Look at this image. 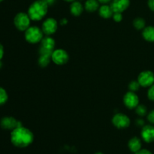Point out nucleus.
I'll list each match as a JSON object with an SVG mask.
<instances>
[{
  "label": "nucleus",
  "instance_id": "28",
  "mask_svg": "<svg viewBox=\"0 0 154 154\" xmlns=\"http://www.w3.org/2000/svg\"><path fill=\"white\" fill-rule=\"evenodd\" d=\"M147 5H148L149 8L151 11H154V0H148Z\"/></svg>",
  "mask_w": 154,
  "mask_h": 154
},
{
  "label": "nucleus",
  "instance_id": "27",
  "mask_svg": "<svg viewBox=\"0 0 154 154\" xmlns=\"http://www.w3.org/2000/svg\"><path fill=\"white\" fill-rule=\"evenodd\" d=\"M135 154H153L150 150H147V149H141L140 150H138V152H136Z\"/></svg>",
  "mask_w": 154,
  "mask_h": 154
},
{
  "label": "nucleus",
  "instance_id": "36",
  "mask_svg": "<svg viewBox=\"0 0 154 154\" xmlns=\"http://www.w3.org/2000/svg\"><path fill=\"white\" fill-rule=\"evenodd\" d=\"M3 1V0H0V2H2Z\"/></svg>",
  "mask_w": 154,
  "mask_h": 154
},
{
  "label": "nucleus",
  "instance_id": "12",
  "mask_svg": "<svg viewBox=\"0 0 154 154\" xmlns=\"http://www.w3.org/2000/svg\"><path fill=\"white\" fill-rule=\"evenodd\" d=\"M141 135L146 143H152L154 141V126L152 125H145L143 126Z\"/></svg>",
  "mask_w": 154,
  "mask_h": 154
},
{
  "label": "nucleus",
  "instance_id": "34",
  "mask_svg": "<svg viewBox=\"0 0 154 154\" xmlns=\"http://www.w3.org/2000/svg\"><path fill=\"white\" fill-rule=\"evenodd\" d=\"M2 67V63L1 60H0V69H1Z\"/></svg>",
  "mask_w": 154,
  "mask_h": 154
},
{
  "label": "nucleus",
  "instance_id": "32",
  "mask_svg": "<svg viewBox=\"0 0 154 154\" xmlns=\"http://www.w3.org/2000/svg\"><path fill=\"white\" fill-rule=\"evenodd\" d=\"M67 22H68L67 20L65 19V18H64V19H63L61 20V24H62V25H65V24L67 23Z\"/></svg>",
  "mask_w": 154,
  "mask_h": 154
},
{
  "label": "nucleus",
  "instance_id": "17",
  "mask_svg": "<svg viewBox=\"0 0 154 154\" xmlns=\"http://www.w3.org/2000/svg\"><path fill=\"white\" fill-rule=\"evenodd\" d=\"M142 35L147 42H154V26H150L145 27L143 29Z\"/></svg>",
  "mask_w": 154,
  "mask_h": 154
},
{
  "label": "nucleus",
  "instance_id": "13",
  "mask_svg": "<svg viewBox=\"0 0 154 154\" xmlns=\"http://www.w3.org/2000/svg\"><path fill=\"white\" fill-rule=\"evenodd\" d=\"M55 40L51 35H46L41 41L40 48L50 51H54L55 48Z\"/></svg>",
  "mask_w": 154,
  "mask_h": 154
},
{
  "label": "nucleus",
  "instance_id": "6",
  "mask_svg": "<svg viewBox=\"0 0 154 154\" xmlns=\"http://www.w3.org/2000/svg\"><path fill=\"white\" fill-rule=\"evenodd\" d=\"M112 123L117 129H126L130 125V120L126 114L117 113L113 117Z\"/></svg>",
  "mask_w": 154,
  "mask_h": 154
},
{
  "label": "nucleus",
  "instance_id": "8",
  "mask_svg": "<svg viewBox=\"0 0 154 154\" xmlns=\"http://www.w3.org/2000/svg\"><path fill=\"white\" fill-rule=\"evenodd\" d=\"M138 81L141 87H150L154 84V73L151 71H144L138 75Z\"/></svg>",
  "mask_w": 154,
  "mask_h": 154
},
{
  "label": "nucleus",
  "instance_id": "9",
  "mask_svg": "<svg viewBox=\"0 0 154 154\" xmlns=\"http://www.w3.org/2000/svg\"><path fill=\"white\" fill-rule=\"evenodd\" d=\"M123 103L129 109L135 108L139 104V98L135 92L129 91L125 94L123 97Z\"/></svg>",
  "mask_w": 154,
  "mask_h": 154
},
{
  "label": "nucleus",
  "instance_id": "21",
  "mask_svg": "<svg viewBox=\"0 0 154 154\" xmlns=\"http://www.w3.org/2000/svg\"><path fill=\"white\" fill-rule=\"evenodd\" d=\"M8 99V96L7 92L3 87H0V105L5 104Z\"/></svg>",
  "mask_w": 154,
  "mask_h": 154
},
{
  "label": "nucleus",
  "instance_id": "15",
  "mask_svg": "<svg viewBox=\"0 0 154 154\" xmlns=\"http://www.w3.org/2000/svg\"><path fill=\"white\" fill-rule=\"evenodd\" d=\"M141 141L139 138L138 137H133V138H131L129 141L128 143V147H129L130 151L133 152V153H136L138 150H140L141 149Z\"/></svg>",
  "mask_w": 154,
  "mask_h": 154
},
{
  "label": "nucleus",
  "instance_id": "22",
  "mask_svg": "<svg viewBox=\"0 0 154 154\" xmlns=\"http://www.w3.org/2000/svg\"><path fill=\"white\" fill-rule=\"evenodd\" d=\"M135 112L138 115L141 116V117H143V116L146 115L147 112V109L146 108L145 105H138V106L135 108Z\"/></svg>",
  "mask_w": 154,
  "mask_h": 154
},
{
  "label": "nucleus",
  "instance_id": "24",
  "mask_svg": "<svg viewBox=\"0 0 154 154\" xmlns=\"http://www.w3.org/2000/svg\"><path fill=\"white\" fill-rule=\"evenodd\" d=\"M147 97L150 100L154 102V84L152 86H150V89L147 91Z\"/></svg>",
  "mask_w": 154,
  "mask_h": 154
},
{
  "label": "nucleus",
  "instance_id": "14",
  "mask_svg": "<svg viewBox=\"0 0 154 154\" xmlns=\"http://www.w3.org/2000/svg\"><path fill=\"white\" fill-rule=\"evenodd\" d=\"M99 14L100 17H102L104 19H109L112 17L114 14L111 5H108L106 4H104L103 5L100 6L99 8Z\"/></svg>",
  "mask_w": 154,
  "mask_h": 154
},
{
  "label": "nucleus",
  "instance_id": "7",
  "mask_svg": "<svg viewBox=\"0 0 154 154\" xmlns=\"http://www.w3.org/2000/svg\"><path fill=\"white\" fill-rule=\"evenodd\" d=\"M58 29V23L52 17L48 18L42 23V32L46 35H51L57 32Z\"/></svg>",
  "mask_w": 154,
  "mask_h": 154
},
{
  "label": "nucleus",
  "instance_id": "35",
  "mask_svg": "<svg viewBox=\"0 0 154 154\" xmlns=\"http://www.w3.org/2000/svg\"><path fill=\"white\" fill-rule=\"evenodd\" d=\"M95 154H104V153H102V152H97V153H96Z\"/></svg>",
  "mask_w": 154,
  "mask_h": 154
},
{
  "label": "nucleus",
  "instance_id": "33",
  "mask_svg": "<svg viewBox=\"0 0 154 154\" xmlns=\"http://www.w3.org/2000/svg\"><path fill=\"white\" fill-rule=\"evenodd\" d=\"M65 1L69 2H74V1H75V0H65Z\"/></svg>",
  "mask_w": 154,
  "mask_h": 154
},
{
  "label": "nucleus",
  "instance_id": "23",
  "mask_svg": "<svg viewBox=\"0 0 154 154\" xmlns=\"http://www.w3.org/2000/svg\"><path fill=\"white\" fill-rule=\"evenodd\" d=\"M141 85L139 84L138 81H132L129 83V91L132 92H136L139 90Z\"/></svg>",
  "mask_w": 154,
  "mask_h": 154
},
{
  "label": "nucleus",
  "instance_id": "25",
  "mask_svg": "<svg viewBox=\"0 0 154 154\" xmlns=\"http://www.w3.org/2000/svg\"><path fill=\"white\" fill-rule=\"evenodd\" d=\"M112 17L115 22H120L123 20V15H122V13H120V12H114Z\"/></svg>",
  "mask_w": 154,
  "mask_h": 154
},
{
  "label": "nucleus",
  "instance_id": "20",
  "mask_svg": "<svg viewBox=\"0 0 154 154\" xmlns=\"http://www.w3.org/2000/svg\"><path fill=\"white\" fill-rule=\"evenodd\" d=\"M145 20L141 17H137L134 20L133 26L136 29L141 30L145 28Z\"/></svg>",
  "mask_w": 154,
  "mask_h": 154
},
{
  "label": "nucleus",
  "instance_id": "30",
  "mask_svg": "<svg viewBox=\"0 0 154 154\" xmlns=\"http://www.w3.org/2000/svg\"><path fill=\"white\" fill-rule=\"evenodd\" d=\"M56 1H57V0H45V2H46L47 4L48 5V6L53 5L55 4Z\"/></svg>",
  "mask_w": 154,
  "mask_h": 154
},
{
  "label": "nucleus",
  "instance_id": "10",
  "mask_svg": "<svg viewBox=\"0 0 154 154\" xmlns=\"http://www.w3.org/2000/svg\"><path fill=\"white\" fill-rule=\"evenodd\" d=\"M0 126L2 129L7 130H13L15 128L22 126V124L20 121L17 120L13 117H5L2 118L0 121Z\"/></svg>",
  "mask_w": 154,
  "mask_h": 154
},
{
  "label": "nucleus",
  "instance_id": "4",
  "mask_svg": "<svg viewBox=\"0 0 154 154\" xmlns=\"http://www.w3.org/2000/svg\"><path fill=\"white\" fill-rule=\"evenodd\" d=\"M14 23L15 27L20 31H26L31 23V19L28 14L24 12H20L17 14L14 19Z\"/></svg>",
  "mask_w": 154,
  "mask_h": 154
},
{
  "label": "nucleus",
  "instance_id": "26",
  "mask_svg": "<svg viewBox=\"0 0 154 154\" xmlns=\"http://www.w3.org/2000/svg\"><path fill=\"white\" fill-rule=\"evenodd\" d=\"M147 120L152 124H154V110H152L148 114H147Z\"/></svg>",
  "mask_w": 154,
  "mask_h": 154
},
{
  "label": "nucleus",
  "instance_id": "11",
  "mask_svg": "<svg viewBox=\"0 0 154 154\" xmlns=\"http://www.w3.org/2000/svg\"><path fill=\"white\" fill-rule=\"evenodd\" d=\"M129 5H130L129 0H112L110 5L114 13V12L123 13L129 8Z\"/></svg>",
  "mask_w": 154,
  "mask_h": 154
},
{
  "label": "nucleus",
  "instance_id": "5",
  "mask_svg": "<svg viewBox=\"0 0 154 154\" xmlns=\"http://www.w3.org/2000/svg\"><path fill=\"white\" fill-rule=\"evenodd\" d=\"M51 60L55 64L58 66H63L68 63L69 60V56L65 50L57 49L54 50L53 52Z\"/></svg>",
  "mask_w": 154,
  "mask_h": 154
},
{
  "label": "nucleus",
  "instance_id": "18",
  "mask_svg": "<svg viewBox=\"0 0 154 154\" xmlns=\"http://www.w3.org/2000/svg\"><path fill=\"white\" fill-rule=\"evenodd\" d=\"M99 2L98 0H87L84 5L86 11L90 13L95 12L96 11L99 10Z\"/></svg>",
  "mask_w": 154,
  "mask_h": 154
},
{
  "label": "nucleus",
  "instance_id": "3",
  "mask_svg": "<svg viewBox=\"0 0 154 154\" xmlns=\"http://www.w3.org/2000/svg\"><path fill=\"white\" fill-rule=\"evenodd\" d=\"M42 29L38 26H29L25 31V39L30 44H37L41 42L44 38Z\"/></svg>",
  "mask_w": 154,
  "mask_h": 154
},
{
  "label": "nucleus",
  "instance_id": "31",
  "mask_svg": "<svg viewBox=\"0 0 154 154\" xmlns=\"http://www.w3.org/2000/svg\"><path fill=\"white\" fill-rule=\"evenodd\" d=\"M98 1L100 3H102V4H108V2H111L112 0H98Z\"/></svg>",
  "mask_w": 154,
  "mask_h": 154
},
{
  "label": "nucleus",
  "instance_id": "37",
  "mask_svg": "<svg viewBox=\"0 0 154 154\" xmlns=\"http://www.w3.org/2000/svg\"><path fill=\"white\" fill-rule=\"evenodd\" d=\"M41 1H45V0H41Z\"/></svg>",
  "mask_w": 154,
  "mask_h": 154
},
{
  "label": "nucleus",
  "instance_id": "29",
  "mask_svg": "<svg viewBox=\"0 0 154 154\" xmlns=\"http://www.w3.org/2000/svg\"><path fill=\"white\" fill-rule=\"evenodd\" d=\"M3 56H4V48H3L2 45L0 43V60L2 59Z\"/></svg>",
  "mask_w": 154,
  "mask_h": 154
},
{
  "label": "nucleus",
  "instance_id": "19",
  "mask_svg": "<svg viewBox=\"0 0 154 154\" xmlns=\"http://www.w3.org/2000/svg\"><path fill=\"white\" fill-rule=\"evenodd\" d=\"M51 60V57L48 55H39L38 60V63L39 66L42 68H45L50 64V62Z\"/></svg>",
  "mask_w": 154,
  "mask_h": 154
},
{
  "label": "nucleus",
  "instance_id": "1",
  "mask_svg": "<svg viewBox=\"0 0 154 154\" xmlns=\"http://www.w3.org/2000/svg\"><path fill=\"white\" fill-rule=\"evenodd\" d=\"M34 141V135L27 128L19 126L13 129L11 133V141L17 147L23 148L29 146Z\"/></svg>",
  "mask_w": 154,
  "mask_h": 154
},
{
  "label": "nucleus",
  "instance_id": "2",
  "mask_svg": "<svg viewBox=\"0 0 154 154\" xmlns=\"http://www.w3.org/2000/svg\"><path fill=\"white\" fill-rule=\"evenodd\" d=\"M48 5L45 1L36 0L28 9V15L32 20L38 21L43 19L48 13Z\"/></svg>",
  "mask_w": 154,
  "mask_h": 154
},
{
  "label": "nucleus",
  "instance_id": "16",
  "mask_svg": "<svg viewBox=\"0 0 154 154\" xmlns=\"http://www.w3.org/2000/svg\"><path fill=\"white\" fill-rule=\"evenodd\" d=\"M83 11H84V7L80 2L74 1L70 5V11L74 16H80L83 13Z\"/></svg>",
  "mask_w": 154,
  "mask_h": 154
}]
</instances>
